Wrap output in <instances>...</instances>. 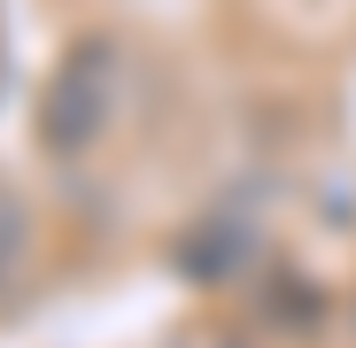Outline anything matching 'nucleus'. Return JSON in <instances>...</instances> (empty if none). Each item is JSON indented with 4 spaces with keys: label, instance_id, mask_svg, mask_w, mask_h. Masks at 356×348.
<instances>
[{
    "label": "nucleus",
    "instance_id": "nucleus-2",
    "mask_svg": "<svg viewBox=\"0 0 356 348\" xmlns=\"http://www.w3.org/2000/svg\"><path fill=\"white\" fill-rule=\"evenodd\" d=\"M24 263H31V209L24 194H0V295L24 279Z\"/></svg>",
    "mask_w": 356,
    "mask_h": 348
},
{
    "label": "nucleus",
    "instance_id": "nucleus-1",
    "mask_svg": "<svg viewBox=\"0 0 356 348\" xmlns=\"http://www.w3.org/2000/svg\"><path fill=\"white\" fill-rule=\"evenodd\" d=\"M116 101H124V47L108 31H78L63 47V63L47 70V93H39V147L47 155H93L116 124Z\"/></svg>",
    "mask_w": 356,
    "mask_h": 348
}]
</instances>
